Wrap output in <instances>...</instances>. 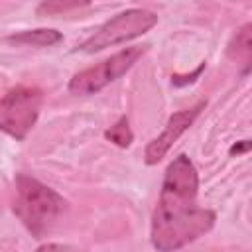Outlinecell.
<instances>
[{"label":"cell","mask_w":252,"mask_h":252,"mask_svg":"<svg viewBox=\"0 0 252 252\" xmlns=\"http://www.w3.org/2000/svg\"><path fill=\"white\" fill-rule=\"evenodd\" d=\"M197 195V167L185 154H181L165 169L159 199L152 217L150 240L158 252H177L215 226V211L199 207Z\"/></svg>","instance_id":"obj_1"},{"label":"cell","mask_w":252,"mask_h":252,"mask_svg":"<svg viewBox=\"0 0 252 252\" xmlns=\"http://www.w3.org/2000/svg\"><path fill=\"white\" fill-rule=\"evenodd\" d=\"M65 209L67 201L57 191L26 173L16 175L14 213L35 238L51 232Z\"/></svg>","instance_id":"obj_2"},{"label":"cell","mask_w":252,"mask_h":252,"mask_svg":"<svg viewBox=\"0 0 252 252\" xmlns=\"http://www.w3.org/2000/svg\"><path fill=\"white\" fill-rule=\"evenodd\" d=\"M156 24H158V16L150 10H144V8L124 10V12L116 14L114 18L106 20L100 28H96V32L91 37H87L81 45H77V51L94 53V51L130 41L134 37L144 35Z\"/></svg>","instance_id":"obj_3"},{"label":"cell","mask_w":252,"mask_h":252,"mask_svg":"<svg viewBox=\"0 0 252 252\" xmlns=\"http://www.w3.org/2000/svg\"><path fill=\"white\" fill-rule=\"evenodd\" d=\"M146 51H148V45H132V47H126V49L110 55L108 59H104L89 69L75 73L73 79L69 81V93H73L77 96L96 94L106 85L114 83L124 73H128Z\"/></svg>","instance_id":"obj_4"},{"label":"cell","mask_w":252,"mask_h":252,"mask_svg":"<svg viewBox=\"0 0 252 252\" xmlns=\"http://www.w3.org/2000/svg\"><path fill=\"white\" fill-rule=\"evenodd\" d=\"M41 102L43 94L37 87L18 85L10 89L0 100V128L8 136L24 140L37 122Z\"/></svg>","instance_id":"obj_5"},{"label":"cell","mask_w":252,"mask_h":252,"mask_svg":"<svg viewBox=\"0 0 252 252\" xmlns=\"http://www.w3.org/2000/svg\"><path fill=\"white\" fill-rule=\"evenodd\" d=\"M205 106H207V100H197L193 106L171 114L167 124H165V128H163V132L146 146L144 161L148 165H156L158 161H161L165 158V154L171 150V146L179 140V136L195 122V118L201 114V110H205Z\"/></svg>","instance_id":"obj_6"},{"label":"cell","mask_w":252,"mask_h":252,"mask_svg":"<svg viewBox=\"0 0 252 252\" xmlns=\"http://www.w3.org/2000/svg\"><path fill=\"white\" fill-rule=\"evenodd\" d=\"M226 55L242 65V73L252 71V22L242 26L228 41Z\"/></svg>","instance_id":"obj_7"},{"label":"cell","mask_w":252,"mask_h":252,"mask_svg":"<svg viewBox=\"0 0 252 252\" xmlns=\"http://www.w3.org/2000/svg\"><path fill=\"white\" fill-rule=\"evenodd\" d=\"M63 39L61 32L49 30V28H37V30H24L12 35H6L4 41L18 43V45H35V47H49Z\"/></svg>","instance_id":"obj_8"},{"label":"cell","mask_w":252,"mask_h":252,"mask_svg":"<svg viewBox=\"0 0 252 252\" xmlns=\"http://www.w3.org/2000/svg\"><path fill=\"white\" fill-rule=\"evenodd\" d=\"M104 138L110 140L112 144H116L118 148H128L134 140V134L130 130V124H128V118L126 116H120L106 132H104Z\"/></svg>","instance_id":"obj_9"},{"label":"cell","mask_w":252,"mask_h":252,"mask_svg":"<svg viewBox=\"0 0 252 252\" xmlns=\"http://www.w3.org/2000/svg\"><path fill=\"white\" fill-rule=\"evenodd\" d=\"M87 6V2H43L37 6V14L39 16H59L77 8Z\"/></svg>","instance_id":"obj_10"},{"label":"cell","mask_w":252,"mask_h":252,"mask_svg":"<svg viewBox=\"0 0 252 252\" xmlns=\"http://www.w3.org/2000/svg\"><path fill=\"white\" fill-rule=\"evenodd\" d=\"M203 69H205V63H201V65H199L191 75H185V77H181V75H173V77H171V83H173L175 87H183V85H187V83L195 81V77H199Z\"/></svg>","instance_id":"obj_11"},{"label":"cell","mask_w":252,"mask_h":252,"mask_svg":"<svg viewBox=\"0 0 252 252\" xmlns=\"http://www.w3.org/2000/svg\"><path fill=\"white\" fill-rule=\"evenodd\" d=\"M248 150H252V142L250 140H242V142H236L234 146H230V150H228V154L230 156H240V154H244V152H248Z\"/></svg>","instance_id":"obj_12"}]
</instances>
